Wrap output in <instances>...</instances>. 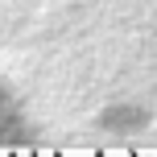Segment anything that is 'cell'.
Here are the masks:
<instances>
[{"label":"cell","instance_id":"cell-1","mask_svg":"<svg viewBox=\"0 0 157 157\" xmlns=\"http://www.w3.org/2000/svg\"><path fill=\"white\" fill-rule=\"evenodd\" d=\"M99 124L112 128V132H132V128L149 124V112H145V108H112V112H103Z\"/></svg>","mask_w":157,"mask_h":157}]
</instances>
